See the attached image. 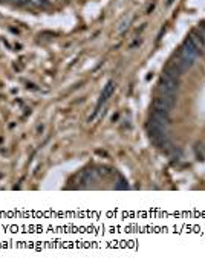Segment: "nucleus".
Returning <instances> with one entry per match:
<instances>
[{
    "label": "nucleus",
    "mask_w": 205,
    "mask_h": 267,
    "mask_svg": "<svg viewBox=\"0 0 205 267\" xmlns=\"http://www.w3.org/2000/svg\"><path fill=\"white\" fill-rule=\"evenodd\" d=\"M188 38L193 41V44L197 47V50H199L200 53H203V52H205V23H202L199 28L191 29Z\"/></svg>",
    "instance_id": "20e7f679"
},
{
    "label": "nucleus",
    "mask_w": 205,
    "mask_h": 267,
    "mask_svg": "<svg viewBox=\"0 0 205 267\" xmlns=\"http://www.w3.org/2000/svg\"><path fill=\"white\" fill-rule=\"evenodd\" d=\"M151 118H155L157 121L169 125L170 124V112H166V110H158V109H153V115Z\"/></svg>",
    "instance_id": "423d86ee"
},
{
    "label": "nucleus",
    "mask_w": 205,
    "mask_h": 267,
    "mask_svg": "<svg viewBox=\"0 0 205 267\" xmlns=\"http://www.w3.org/2000/svg\"><path fill=\"white\" fill-rule=\"evenodd\" d=\"M115 87H117V84H115L114 81H109V83L105 86V89H102V92H101V96H99V99H98V107H99L101 104H105V102L114 95Z\"/></svg>",
    "instance_id": "39448f33"
},
{
    "label": "nucleus",
    "mask_w": 205,
    "mask_h": 267,
    "mask_svg": "<svg viewBox=\"0 0 205 267\" xmlns=\"http://www.w3.org/2000/svg\"><path fill=\"white\" fill-rule=\"evenodd\" d=\"M175 102H176V95H164V93H160V95L155 98V102H153V109L172 112V109L175 107Z\"/></svg>",
    "instance_id": "7ed1b4c3"
},
{
    "label": "nucleus",
    "mask_w": 205,
    "mask_h": 267,
    "mask_svg": "<svg viewBox=\"0 0 205 267\" xmlns=\"http://www.w3.org/2000/svg\"><path fill=\"white\" fill-rule=\"evenodd\" d=\"M14 4H17V5H20V7H25V5H28V4H31L29 0H13Z\"/></svg>",
    "instance_id": "6e6552de"
},
{
    "label": "nucleus",
    "mask_w": 205,
    "mask_h": 267,
    "mask_svg": "<svg viewBox=\"0 0 205 267\" xmlns=\"http://www.w3.org/2000/svg\"><path fill=\"white\" fill-rule=\"evenodd\" d=\"M173 4V0H167V7H170Z\"/></svg>",
    "instance_id": "1a4fd4ad"
},
{
    "label": "nucleus",
    "mask_w": 205,
    "mask_h": 267,
    "mask_svg": "<svg viewBox=\"0 0 205 267\" xmlns=\"http://www.w3.org/2000/svg\"><path fill=\"white\" fill-rule=\"evenodd\" d=\"M29 2L35 7H46L47 5V0H29Z\"/></svg>",
    "instance_id": "0eeeda50"
},
{
    "label": "nucleus",
    "mask_w": 205,
    "mask_h": 267,
    "mask_svg": "<svg viewBox=\"0 0 205 267\" xmlns=\"http://www.w3.org/2000/svg\"><path fill=\"white\" fill-rule=\"evenodd\" d=\"M179 83L181 80L173 78L167 74H163L158 83V92L164 93V95H176L178 89H179Z\"/></svg>",
    "instance_id": "f03ea898"
},
{
    "label": "nucleus",
    "mask_w": 205,
    "mask_h": 267,
    "mask_svg": "<svg viewBox=\"0 0 205 267\" xmlns=\"http://www.w3.org/2000/svg\"><path fill=\"white\" fill-rule=\"evenodd\" d=\"M147 131H148V136L151 138V141L161 145L167 141V125L157 121L155 118H151L147 124Z\"/></svg>",
    "instance_id": "f257e3e1"
}]
</instances>
